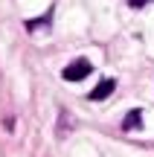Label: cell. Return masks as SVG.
<instances>
[{
    "label": "cell",
    "mask_w": 154,
    "mask_h": 157,
    "mask_svg": "<svg viewBox=\"0 0 154 157\" xmlns=\"http://www.w3.org/2000/svg\"><path fill=\"white\" fill-rule=\"evenodd\" d=\"M93 73V64L87 61V58H76V61H70L67 67H64V82H81V78H87Z\"/></svg>",
    "instance_id": "6da1fadb"
},
{
    "label": "cell",
    "mask_w": 154,
    "mask_h": 157,
    "mask_svg": "<svg viewBox=\"0 0 154 157\" xmlns=\"http://www.w3.org/2000/svg\"><path fill=\"white\" fill-rule=\"evenodd\" d=\"M116 90V78H102V82L96 84V87L87 93V99H93V102H102V99H108L111 93Z\"/></svg>",
    "instance_id": "7a4b0ae2"
},
{
    "label": "cell",
    "mask_w": 154,
    "mask_h": 157,
    "mask_svg": "<svg viewBox=\"0 0 154 157\" xmlns=\"http://www.w3.org/2000/svg\"><path fill=\"white\" fill-rule=\"evenodd\" d=\"M134 128H143V111H140V108H137V111H128L125 113V119H122V131H134Z\"/></svg>",
    "instance_id": "3957f363"
},
{
    "label": "cell",
    "mask_w": 154,
    "mask_h": 157,
    "mask_svg": "<svg viewBox=\"0 0 154 157\" xmlns=\"http://www.w3.org/2000/svg\"><path fill=\"white\" fill-rule=\"evenodd\" d=\"M50 21H52V9L47 12L44 17H32V21H26V29H29V32H35V29H41V26H50Z\"/></svg>",
    "instance_id": "277c9868"
},
{
    "label": "cell",
    "mask_w": 154,
    "mask_h": 157,
    "mask_svg": "<svg viewBox=\"0 0 154 157\" xmlns=\"http://www.w3.org/2000/svg\"><path fill=\"white\" fill-rule=\"evenodd\" d=\"M58 117H61V119H58V137H64V128H70V113L61 111Z\"/></svg>",
    "instance_id": "5b68a950"
},
{
    "label": "cell",
    "mask_w": 154,
    "mask_h": 157,
    "mask_svg": "<svg viewBox=\"0 0 154 157\" xmlns=\"http://www.w3.org/2000/svg\"><path fill=\"white\" fill-rule=\"evenodd\" d=\"M145 3H148V0H128V6H131V9H143Z\"/></svg>",
    "instance_id": "8992f818"
}]
</instances>
